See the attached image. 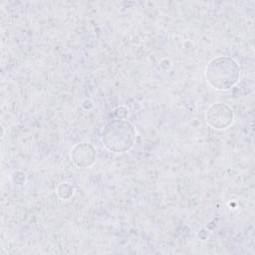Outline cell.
<instances>
[{
	"label": "cell",
	"mask_w": 255,
	"mask_h": 255,
	"mask_svg": "<svg viewBox=\"0 0 255 255\" xmlns=\"http://www.w3.org/2000/svg\"><path fill=\"white\" fill-rule=\"evenodd\" d=\"M205 79L215 90L227 91L238 83L240 67L231 57H215L208 62L205 68Z\"/></svg>",
	"instance_id": "6da1fadb"
},
{
	"label": "cell",
	"mask_w": 255,
	"mask_h": 255,
	"mask_svg": "<svg viewBox=\"0 0 255 255\" xmlns=\"http://www.w3.org/2000/svg\"><path fill=\"white\" fill-rule=\"evenodd\" d=\"M135 128L127 120L115 119L110 121L102 129L101 138L104 146L115 153L128 151L135 141Z\"/></svg>",
	"instance_id": "7a4b0ae2"
},
{
	"label": "cell",
	"mask_w": 255,
	"mask_h": 255,
	"mask_svg": "<svg viewBox=\"0 0 255 255\" xmlns=\"http://www.w3.org/2000/svg\"><path fill=\"white\" fill-rule=\"evenodd\" d=\"M207 125L217 130L228 128L234 122L233 110L224 103H214L206 111Z\"/></svg>",
	"instance_id": "3957f363"
},
{
	"label": "cell",
	"mask_w": 255,
	"mask_h": 255,
	"mask_svg": "<svg viewBox=\"0 0 255 255\" xmlns=\"http://www.w3.org/2000/svg\"><path fill=\"white\" fill-rule=\"evenodd\" d=\"M70 156L77 167L89 168L96 161V148L89 142H80L72 147Z\"/></svg>",
	"instance_id": "277c9868"
},
{
	"label": "cell",
	"mask_w": 255,
	"mask_h": 255,
	"mask_svg": "<svg viewBox=\"0 0 255 255\" xmlns=\"http://www.w3.org/2000/svg\"><path fill=\"white\" fill-rule=\"evenodd\" d=\"M57 193L62 199H69L74 194V187L69 183H62L58 186Z\"/></svg>",
	"instance_id": "5b68a950"
},
{
	"label": "cell",
	"mask_w": 255,
	"mask_h": 255,
	"mask_svg": "<svg viewBox=\"0 0 255 255\" xmlns=\"http://www.w3.org/2000/svg\"><path fill=\"white\" fill-rule=\"evenodd\" d=\"M114 114H115V117L116 119H120V120H125L127 118V116L128 115V111L126 107L124 106H120V107H117L115 110H114Z\"/></svg>",
	"instance_id": "8992f818"
}]
</instances>
